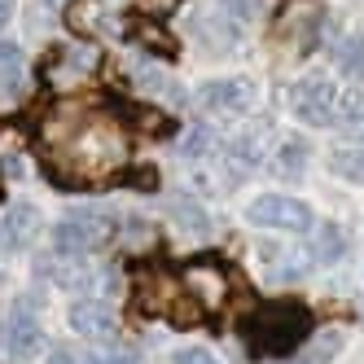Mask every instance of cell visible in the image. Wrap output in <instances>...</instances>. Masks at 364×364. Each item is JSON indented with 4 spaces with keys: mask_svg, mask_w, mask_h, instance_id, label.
Returning <instances> with one entry per match:
<instances>
[{
    "mask_svg": "<svg viewBox=\"0 0 364 364\" xmlns=\"http://www.w3.org/2000/svg\"><path fill=\"white\" fill-rule=\"evenodd\" d=\"M31 237H36V206H27V202L9 206L5 220H0V246H5V250H22Z\"/></svg>",
    "mask_w": 364,
    "mask_h": 364,
    "instance_id": "cell-10",
    "label": "cell"
},
{
    "mask_svg": "<svg viewBox=\"0 0 364 364\" xmlns=\"http://www.w3.org/2000/svg\"><path fill=\"white\" fill-rule=\"evenodd\" d=\"M329 167L343 180H351V185H364V149H333Z\"/></svg>",
    "mask_w": 364,
    "mask_h": 364,
    "instance_id": "cell-13",
    "label": "cell"
},
{
    "mask_svg": "<svg viewBox=\"0 0 364 364\" xmlns=\"http://www.w3.org/2000/svg\"><path fill=\"white\" fill-rule=\"evenodd\" d=\"M110 237H114V220H110L106 211H97V206L66 211V215L53 224V250H58V255H70V259L101 250Z\"/></svg>",
    "mask_w": 364,
    "mask_h": 364,
    "instance_id": "cell-1",
    "label": "cell"
},
{
    "mask_svg": "<svg viewBox=\"0 0 364 364\" xmlns=\"http://www.w3.org/2000/svg\"><path fill=\"white\" fill-rule=\"evenodd\" d=\"M220 9L228 18H237V22H250V18L264 14V0H220Z\"/></svg>",
    "mask_w": 364,
    "mask_h": 364,
    "instance_id": "cell-19",
    "label": "cell"
},
{
    "mask_svg": "<svg viewBox=\"0 0 364 364\" xmlns=\"http://www.w3.org/2000/svg\"><path fill=\"white\" fill-rule=\"evenodd\" d=\"M343 250H347L343 228H338V224H325L321 237H316V259H321V264H338V259H343Z\"/></svg>",
    "mask_w": 364,
    "mask_h": 364,
    "instance_id": "cell-14",
    "label": "cell"
},
{
    "mask_svg": "<svg viewBox=\"0 0 364 364\" xmlns=\"http://www.w3.org/2000/svg\"><path fill=\"white\" fill-rule=\"evenodd\" d=\"M333 123H364V92H338Z\"/></svg>",
    "mask_w": 364,
    "mask_h": 364,
    "instance_id": "cell-15",
    "label": "cell"
},
{
    "mask_svg": "<svg viewBox=\"0 0 364 364\" xmlns=\"http://www.w3.org/2000/svg\"><path fill=\"white\" fill-rule=\"evenodd\" d=\"M70 163L84 176L110 171V167L123 163V136L110 123H84L80 132H75V141H70Z\"/></svg>",
    "mask_w": 364,
    "mask_h": 364,
    "instance_id": "cell-3",
    "label": "cell"
},
{
    "mask_svg": "<svg viewBox=\"0 0 364 364\" xmlns=\"http://www.w3.org/2000/svg\"><path fill=\"white\" fill-rule=\"evenodd\" d=\"M202 145H206V132H193V136H189V141H185V154H198V149H202Z\"/></svg>",
    "mask_w": 364,
    "mask_h": 364,
    "instance_id": "cell-25",
    "label": "cell"
},
{
    "mask_svg": "<svg viewBox=\"0 0 364 364\" xmlns=\"http://www.w3.org/2000/svg\"><path fill=\"white\" fill-rule=\"evenodd\" d=\"M250 333V343L264 351V355H281V351H290L294 343H303V333H307V311L294 307V303H272L264 307L259 316L246 325Z\"/></svg>",
    "mask_w": 364,
    "mask_h": 364,
    "instance_id": "cell-2",
    "label": "cell"
},
{
    "mask_svg": "<svg viewBox=\"0 0 364 364\" xmlns=\"http://www.w3.org/2000/svg\"><path fill=\"white\" fill-rule=\"evenodd\" d=\"M66 22L75 36H97L106 27V9H101V0H66Z\"/></svg>",
    "mask_w": 364,
    "mask_h": 364,
    "instance_id": "cell-11",
    "label": "cell"
},
{
    "mask_svg": "<svg viewBox=\"0 0 364 364\" xmlns=\"http://www.w3.org/2000/svg\"><path fill=\"white\" fill-rule=\"evenodd\" d=\"M171 364H220L206 347H185V351H176V360Z\"/></svg>",
    "mask_w": 364,
    "mask_h": 364,
    "instance_id": "cell-21",
    "label": "cell"
},
{
    "mask_svg": "<svg viewBox=\"0 0 364 364\" xmlns=\"http://www.w3.org/2000/svg\"><path fill=\"white\" fill-rule=\"evenodd\" d=\"M255 101V84L242 75H228V80H211L198 88V106L211 114H246Z\"/></svg>",
    "mask_w": 364,
    "mask_h": 364,
    "instance_id": "cell-6",
    "label": "cell"
},
{
    "mask_svg": "<svg viewBox=\"0 0 364 364\" xmlns=\"http://www.w3.org/2000/svg\"><path fill=\"white\" fill-rule=\"evenodd\" d=\"M9 18H14V0H0V31L9 27Z\"/></svg>",
    "mask_w": 364,
    "mask_h": 364,
    "instance_id": "cell-24",
    "label": "cell"
},
{
    "mask_svg": "<svg viewBox=\"0 0 364 364\" xmlns=\"http://www.w3.org/2000/svg\"><path fill=\"white\" fill-rule=\"evenodd\" d=\"M180 0H149V9H176Z\"/></svg>",
    "mask_w": 364,
    "mask_h": 364,
    "instance_id": "cell-26",
    "label": "cell"
},
{
    "mask_svg": "<svg viewBox=\"0 0 364 364\" xmlns=\"http://www.w3.org/2000/svg\"><path fill=\"white\" fill-rule=\"evenodd\" d=\"M136 36H141L149 48H159V53H176V44H171V40H163L167 31H163V27H154V22H141V27H136Z\"/></svg>",
    "mask_w": 364,
    "mask_h": 364,
    "instance_id": "cell-20",
    "label": "cell"
},
{
    "mask_svg": "<svg viewBox=\"0 0 364 364\" xmlns=\"http://www.w3.org/2000/svg\"><path fill=\"white\" fill-rule=\"evenodd\" d=\"M338 70L351 75V80H364V31H351L343 44H338Z\"/></svg>",
    "mask_w": 364,
    "mask_h": 364,
    "instance_id": "cell-12",
    "label": "cell"
},
{
    "mask_svg": "<svg viewBox=\"0 0 364 364\" xmlns=\"http://www.w3.org/2000/svg\"><path fill=\"white\" fill-rule=\"evenodd\" d=\"M246 220L255 228H277V232H307L316 224L311 206L303 198H290V193H259L246 206Z\"/></svg>",
    "mask_w": 364,
    "mask_h": 364,
    "instance_id": "cell-4",
    "label": "cell"
},
{
    "mask_svg": "<svg viewBox=\"0 0 364 364\" xmlns=\"http://www.w3.org/2000/svg\"><path fill=\"white\" fill-rule=\"evenodd\" d=\"M303 163H307V145H303V141H285L277 167H281L285 176H294V171H303Z\"/></svg>",
    "mask_w": 364,
    "mask_h": 364,
    "instance_id": "cell-18",
    "label": "cell"
},
{
    "mask_svg": "<svg viewBox=\"0 0 364 364\" xmlns=\"http://www.w3.org/2000/svg\"><path fill=\"white\" fill-rule=\"evenodd\" d=\"M80 364H132V351H92Z\"/></svg>",
    "mask_w": 364,
    "mask_h": 364,
    "instance_id": "cell-22",
    "label": "cell"
},
{
    "mask_svg": "<svg viewBox=\"0 0 364 364\" xmlns=\"http://www.w3.org/2000/svg\"><path fill=\"white\" fill-rule=\"evenodd\" d=\"M27 88V53L18 44L0 40V101H14Z\"/></svg>",
    "mask_w": 364,
    "mask_h": 364,
    "instance_id": "cell-9",
    "label": "cell"
},
{
    "mask_svg": "<svg viewBox=\"0 0 364 364\" xmlns=\"http://www.w3.org/2000/svg\"><path fill=\"white\" fill-rule=\"evenodd\" d=\"M338 351H343V333H321L316 343H311V355H307V364H325V360H333Z\"/></svg>",
    "mask_w": 364,
    "mask_h": 364,
    "instance_id": "cell-17",
    "label": "cell"
},
{
    "mask_svg": "<svg viewBox=\"0 0 364 364\" xmlns=\"http://www.w3.org/2000/svg\"><path fill=\"white\" fill-rule=\"evenodd\" d=\"M0 338H5V351L14 360H36V351H40V321L27 307H14L5 329H0Z\"/></svg>",
    "mask_w": 364,
    "mask_h": 364,
    "instance_id": "cell-7",
    "label": "cell"
},
{
    "mask_svg": "<svg viewBox=\"0 0 364 364\" xmlns=\"http://www.w3.org/2000/svg\"><path fill=\"white\" fill-rule=\"evenodd\" d=\"M66 321H70L75 333H84V338H110V333H114V311H110L106 303H97V299L70 303Z\"/></svg>",
    "mask_w": 364,
    "mask_h": 364,
    "instance_id": "cell-8",
    "label": "cell"
},
{
    "mask_svg": "<svg viewBox=\"0 0 364 364\" xmlns=\"http://www.w3.org/2000/svg\"><path fill=\"white\" fill-rule=\"evenodd\" d=\"M333 106H338V88H333L329 75H303V80L290 88V110L307 127H329Z\"/></svg>",
    "mask_w": 364,
    "mask_h": 364,
    "instance_id": "cell-5",
    "label": "cell"
},
{
    "mask_svg": "<svg viewBox=\"0 0 364 364\" xmlns=\"http://www.w3.org/2000/svg\"><path fill=\"white\" fill-rule=\"evenodd\" d=\"M53 5H66V0H53Z\"/></svg>",
    "mask_w": 364,
    "mask_h": 364,
    "instance_id": "cell-27",
    "label": "cell"
},
{
    "mask_svg": "<svg viewBox=\"0 0 364 364\" xmlns=\"http://www.w3.org/2000/svg\"><path fill=\"white\" fill-rule=\"evenodd\" d=\"M171 215L185 224L189 232H206V228H211V224H206V215H202V206H198V202H185V198L171 206Z\"/></svg>",
    "mask_w": 364,
    "mask_h": 364,
    "instance_id": "cell-16",
    "label": "cell"
},
{
    "mask_svg": "<svg viewBox=\"0 0 364 364\" xmlns=\"http://www.w3.org/2000/svg\"><path fill=\"white\" fill-rule=\"evenodd\" d=\"M44 364H80V360H75V355H70L66 347H53V351H48V360H44Z\"/></svg>",
    "mask_w": 364,
    "mask_h": 364,
    "instance_id": "cell-23",
    "label": "cell"
}]
</instances>
